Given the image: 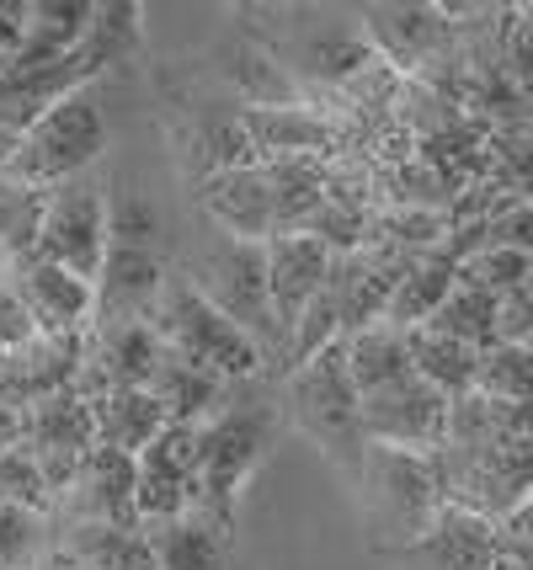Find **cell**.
I'll return each mask as SVG.
<instances>
[{"mask_svg": "<svg viewBox=\"0 0 533 570\" xmlns=\"http://www.w3.org/2000/svg\"><path fill=\"white\" fill-rule=\"evenodd\" d=\"M278 416L267 405H225L214 422L198 426V497L193 507L235 528V501L261 470L267 448H273Z\"/></svg>", "mask_w": 533, "mask_h": 570, "instance_id": "4", "label": "cell"}, {"mask_svg": "<svg viewBox=\"0 0 533 570\" xmlns=\"http://www.w3.org/2000/svg\"><path fill=\"white\" fill-rule=\"evenodd\" d=\"M261 256H267L273 325H278V342L288 352V331L299 325V315L315 298L326 294L336 250H326V240H315V235H273V240H261Z\"/></svg>", "mask_w": 533, "mask_h": 570, "instance_id": "10", "label": "cell"}, {"mask_svg": "<svg viewBox=\"0 0 533 570\" xmlns=\"http://www.w3.org/2000/svg\"><path fill=\"white\" fill-rule=\"evenodd\" d=\"M229 539H235V528L198 507L171 522H155V533H145L160 570H229Z\"/></svg>", "mask_w": 533, "mask_h": 570, "instance_id": "16", "label": "cell"}, {"mask_svg": "<svg viewBox=\"0 0 533 570\" xmlns=\"http://www.w3.org/2000/svg\"><path fill=\"white\" fill-rule=\"evenodd\" d=\"M32 342H38V325H32V315H27V304H22V294H17L11 273L0 267V357L32 347Z\"/></svg>", "mask_w": 533, "mask_h": 570, "instance_id": "30", "label": "cell"}, {"mask_svg": "<svg viewBox=\"0 0 533 570\" xmlns=\"http://www.w3.org/2000/svg\"><path fill=\"white\" fill-rule=\"evenodd\" d=\"M448 405L454 400L437 395L432 384H422L416 373L384 384L374 395H357V432L363 443L401 448V453H437L448 443Z\"/></svg>", "mask_w": 533, "mask_h": 570, "instance_id": "8", "label": "cell"}, {"mask_svg": "<svg viewBox=\"0 0 533 570\" xmlns=\"http://www.w3.org/2000/svg\"><path fill=\"white\" fill-rule=\"evenodd\" d=\"M470 395L502 400V405H529L533 395V352L512 342H491L475 352V390Z\"/></svg>", "mask_w": 533, "mask_h": 570, "instance_id": "24", "label": "cell"}, {"mask_svg": "<svg viewBox=\"0 0 533 570\" xmlns=\"http://www.w3.org/2000/svg\"><path fill=\"white\" fill-rule=\"evenodd\" d=\"M204 214L219 224L225 240H273L278 235V208H273V176L267 166H235V171H214L204 181Z\"/></svg>", "mask_w": 533, "mask_h": 570, "instance_id": "11", "label": "cell"}, {"mask_svg": "<svg viewBox=\"0 0 533 570\" xmlns=\"http://www.w3.org/2000/svg\"><path fill=\"white\" fill-rule=\"evenodd\" d=\"M342 363H347V379H353L357 395H374V390L411 373L406 336L389 331V325H363L353 336H342Z\"/></svg>", "mask_w": 533, "mask_h": 570, "instance_id": "21", "label": "cell"}, {"mask_svg": "<svg viewBox=\"0 0 533 570\" xmlns=\"http://www.w3.org/2000/svg\"><path fill=\"white\" fill-rule=\"evenodd\" d=\"M193 294L208 309H219L235 331H246L261 352H278V325H273V304H267V256L256 240H214V246L187 267Z\"/></svg>", "mask_w": 533, "mask_h": 570, "instance_id": "5", "label": "cell"}, {"mask_svg": "<svg viewBox=\"0 0 533 570\" xmlns=\"http://www.w3.org/2000/svg\"><path fill=\"white\" fill-rule=\"evenodd\" d=\"M401 336H406L411 373H416L422 384H432L437 395H448V400L475 390V352L464 347V342L437 336L432 325H411V331H401Z\"/></svg>", "mask_w": 533, "mask_h": 570, "instance_id": "20", "label": "cell"}, {"mask_svg": "<svg viewBox=\"0 0 533 570\" xmlns=\"http://www.w3.org/2000/svg\"><path fill=\"white\" fill-rule=\"evenodd\" d=\"M38 549V518L0 501V570H27Z\"/></svg>", "mask_w": 533, "mask_h": 570, "instance_id": "29", "label": "cell"}, {"mask_svg": "<svg viewBox=\"0 0 533 570\" xmlns=\"http://www.w3.org/2000/svg\"><path fill=\"white\" fill-rule=\"evenodd\" d=\"M342 474L357 485V507H363V522H368L379 554H401L406 544H416L432 528V518L443 512L437 470L427 453L363 443V453Z\"/></svg>", "mask_w": 533, "mask_h": 570, "instance_id": "1", "label": "cell"}, {"mask_svg": "<svg viewBox=\"0 0 533 570\" xmlns=\"http://www.w3.org/2000/svg\"><path fill=\"white\" fill-rule=\"evenodd\" d=\"M166 262L160 250H134V246H107L102 267H97V283H91V298H97V321H145L150 325L155 304H160V288H166Z\"/></svg>", "mask_w": 533, "mask_h": 570, "instance_id": "13", "label": "cell"}, {"mask_svg": "<svg viewBox=\"0 0 533 570\" xmlns=\"http://www.w3.org/2000/svg\"><path fill=\"white\" fill-rule=\"evenodd\" d=\"M27 570H86V566H80L76 554H65V549H59V554H43L38 566H27Z\"/></svg>", "mask_w": 533, "mask_h": 570, "instance_id": "32", "label": "cell"}, {"mask_svg": "<svg viewBox=\"0 0 533 570\" xmlns=\"http://www.w3.org/2000/svg\"><path fill=\"white\" fill-rule=\"evenodd\" d=\"M65 491H70V507H76L86 522L139 528V518H134V459L118 453V448H102V443L91 448L76 470H70Z\"/></svg>", "mask_w": 533, "mask_h": 570, "instance_id": "15", "label": "cell"}, {"mask_svg": "<svg viewBox=\"0 0 533 570\" xmlns=\"http://www.w3.org/2000/svg\"><path fill=\"white\" fill-rule=\"evenodd\" d=\"M91 422H97V443L118 448L128 459H139L171 426L150 390H107V395H91Z\"/></svg>", "mask_w": 533, "mask_h": 570, "instance_id": "18", "label": "cell"}, {"mask_svg": "<svg viewBox=\"0 0 533 570\" xmlns=\"http://www.w3.org/2000/svg\"><path fill=\"white\" fill-rule=\"evenodd\" d=\"M38 256L76 273L80 283H97V267L107 256V181L102 176H70L43 193L38 219Z\"/></svg>", "mask_w": 533, "mask_h": 570, "instance_id": "7", "label": "cell"}, {"mask_svg": "<svg viewBox=\"0 0 533 570\" xmlns=\"http://www.w3.org/2000/svg\"><path fill=\"white\" fill-rule=\"evenodd\" d=\"M17 139H22V128H17L11 118H6V112H0V171H6V160L17 155Z\"/></svg>", "mask_w": 533, "mask_h": 570, "instance_id": "31", "label": "cell"}, {"mask_svg": "<svg viewBox=\"0 0 533 570\" xmlns=\"http://www.w3.org/2000/svg\"><path fill=\"white\" fill-rule=\"evenodd\" d=\"M198 497V426H166L134 459V518L171 522Z\"/></svg>", "mask_w": 533, "mask_h": 570, "instance_id": "9", "label": "cell"}, {"mask_svg": "<svg viewBox=\"0 0 533 570\" xmlns=\"http://www.w3.org/2000/svg\"><path fill=\"white\" fill-rule=\"evenodd\" d=\"M454 256L437 246V250H422V256H411L406 267H401V277H395V288H389V298H384V315L379 325H389V331H411V325H427L432 309L443 304V294L454 288Z\"/></svg>", "mask_w": 533, "mask_h": 570, "instance_id": "17", "label": "cell"}, {"mask_svg": "<svg viewBox=\"0 0 533 570\" xmlns=\"http://www.w3.org/2000/svg\"><path fill=\"white\" fill-rule=\"evenodd\" d=\"M427 325L437 331V336L464 342L470 352L491 347V342H496V294H485V288H475V283L454 277V288L443 294V304L432 309Z\"/></svg>", "mask_w": 533, "mask_h": 570, "instance_id": "23", "label": "cell"}, {"mask_svg": "<svg viewBox=\"0 0 533 570\" xmlns=\"http://www.w3.org/2000/svg\"><path fill=\"white\" fill-rule=\"evenodd\" d=\"M38 219H43V193L0 176V267L38 256Z\"/></svg>", "mask_w": 533, "mask_h": 570, "instance_id": "25", "label": "cell"}, {"mask_svg": "<svg viewBox=\"0 0 533 570\" xmlns=\"http://www.w3.org/2000/svg\"><path fill=\"white\" fill-rule=\"evenodd\" d=\"M288 416L299 422L309 443H320L336 459V470H347L363 453V432H357V390L342 363V342L315 352L309 363L288 373Z\"/></svg>", "mask_w": 533, "mask_h": 570, "instance_id": "6", "label": "cell"}, {"mask_svg": "<svg viewBox=\"0 0 533 570\" xmlns=\"http://www.w3.org/2000/svg\"><path fill=\"white\" fill-rule=\"evenodd\" d=\"M496 554H502L496 522L475 518V512H458V507H443V512L432 518L427 533H422L416 544L401 549L395 560H401V566L411 560L416 570H491Z\"/></svg>", "mask_w": 533, "mask_h": 570, "instance_id": "14", "label": "cell"}, {"mask_svg": "<svg viewBox=\"0 0 533 570\" xmlns=\"http://www.w3.org/2000/svg\"><path fill=\"white\" fill-rule=\"evenodd\" d=\"M150 331L166 357H181V363H193V368L214 373L219 384L256 379L261 363H267V352L256 347L246 331H235L219 309H208L204 298L193 294L187 277H166L160 304H155V315H150Z\"/></svg>", "mask_w": 533, "mask_h": 570, "instance_id": "3", "label": "cell"}, {"mask_svg": "<svg viewBox=\"0 0 533 570\" xmlns=\"http://www.w3.org/2000/svg\"><path fill=\"white\" fill-rule=\"evenodd\" d=\"M368 17V32H374V43H379L395 65H406V59H422L427 49H437L443 38H448V22H443V11H432V6H368L363 11Z\"/></svg>", "mask_w": 533, "mask_h": 570, "instance_id": "22", "label": "cell"}, {"mask_svg": "<svg viewBox=\"0 0 533 570\" xmlns=\"http://www.w3.org/2000/svg\"><path fill=\"white\" fill-rule=\"evenodd\" d=\"M70 554H76L86 570H160L139 528H102V522H80L76 549H70Z\"/></svg>", "mask_w": 533, "mask_h": 570, "instance_id": "26", "label": "cell"}, {"mask_svg": "<svg viewBox=\"0 0 533 570\" xmlns=\"http://www.w3.org/2000/svg\"><path fill=\"white\" fill-rule=\"evenodd\" d=\"M11 283H17V294H22L27 315L38 325V336H80L86 321L97 315V298H91V283H80L76 273H65V267H53L43 256H27L17 267H6Z\"/></svg>", "mask_w": 533, "mask_h": 570, "instance_id": "12", "label": "cell"}, {"mask_svg": "<svg viewBox=\"0 0 533 570\" xmlns=\"http://www.w3.org/2000/svg\"><path fill=\"white\" fill-rule=\"evenodd\" d=\"M491 570H529V560H523V554H496V566Z\"/></svg>", "mask_w": 533, "mask_h": 570, "instance_id": "33", "label": "cell"}, {"mask_svg": "<svg viewBox=\"0 0 533 570\" xmlns=\"http://www.w3.org/2000/svg\"><path fill=\"white\" fill-rule=\"evenodd\" d=\"M102 155H107V112H102V101H97V91L80 86L70 97H59L53 107H43L22 128L17 155L6 160L0 176L49 193V187L70 181V176H86Z\"/></svg>", "mask_w": 533, "mask_h": 570, "instance_id": "2", "label": "cell"}, {"mask_svg": "<svg viewBox=\"0 0 533 570\" xmlns=\"http://www.w3.org/2000/svg\"><path fill=\"white\" fill-rule=\"evenodd\" d=\"M229 384H219L214 373L193 368V363H181V357H160V368L150 379V395L160 400V411H166V422L171 426H204V416L214 411H225L219 400H225Z\"/></svg>", "mask_w": 533, "mask_h": 570, "instance_id": "19", "label": "cell"}, {"mask_svg": "<svg viewBox=\"0 0 533 570\" xmlns=\"http://www.w3.org/2000/svg\"><path fill=\"white\" fill-rule=\"evenodd\" d=\"M0 501L6 507H22V512H49V474H43V464L27 453V448H6L0 453Z\"/></svg>", "mask_w": 533, "mask_h": 570, "instance_id": "28", "label": "cell"}, {"mask_svg": "<svg viewBox=\"0 0 533 570\" xmlns=\"http://www.w3.org/2000/svg\"><path fill=\"white\" fill-rule=\"evenodd\" d=\"M458 277L464 283H475V288H485V294H517V288H529L533 277V250L529 246H481L470 250L464 262H458Z\"/></svg>", "mask_w": 533, "mask_h": 570, "instance_id": "27", "label": "cell"}]
</instances>
